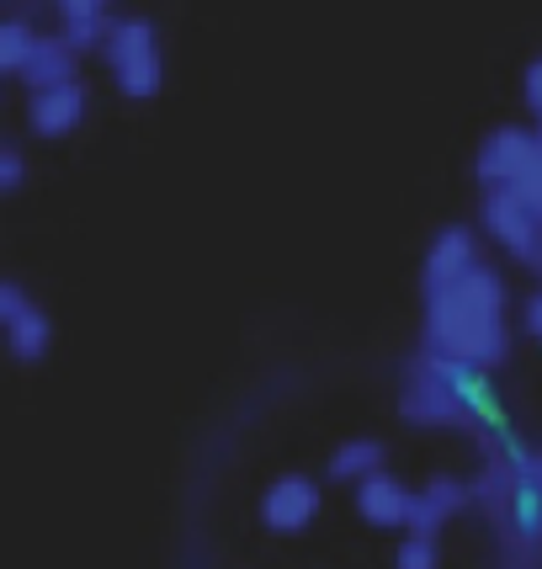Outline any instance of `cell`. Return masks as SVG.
Returning <instances> with one entry per match:
<instances>
[{
	"label": "cell",
	"mask_w": 542,
	"mask_h": 569,
	"mask_svg": "<svg viewBox=\"0 0 542 569\" xmlns=\"http://www.w3.org/2000/svg\"><path fill=\"white\" fill-rule=\"evenodd\" d=\"M425 347L473 362V368H500L511 357V298L505 277L494 267H473L446 288L425 293Z\"/></svg>",
	"instance_id": "obj_1"
},
{
	"label": "cell",
	"mask_w": 542,
	"mask_h": 569,
	"mask_svg": "<svg viewBox=\"0 0 542 569\" xmlns=\"http://www.w3.org/2000/svg\"><path fill=\"white\" fill-rule=\"evenodd\" d=\"M484 372L490 368H473V362L420 347V357H410L404 383H399V416L420 431H469V426L494 421Z\"/></svg>",
	"instance_id": "obj_2"
},
{
	"label": "cell",
	"mask_w": 542,
	"mask_h": 569,
	"mask_svg": "<svg viewBox=\"0 0 542 569\" xmlns=\"http://www.w3.org/2000/svg\"><path fill=\"white\" fill-rule=\"evenodd\" d=\"M107 74L128 101H149L160 97L165 86V53H160V32L149 17H112V32L101 43Z\"/></svg>",
	"instance_id": "obj_3"
},
{
	"label": "cell",
	"mask_w": 542,
	"mask_h": 569,
	"mask_svg": "<svg viewBox=\"0 0 542 569\" xmlns=\"http://www.w3.org/2000/svg\"><path fill=\"white\" fill-rule=\"evenodd\" d=\"M479 223H484V234H490L516 267L542 277V208L526 198L521 187H484Z\"/></svg>",
	"instance_id": "obj_4"
},
{
	"label": "cell",
	"mask_w": 542,
	"mask_h": 569,
	"mask_svg": "<svg viewBox=\"0 0 542 569\" xmlns=\"http://www.w3.org/2000/svg\"><path fill=\"white\" fill-rule=\"evenodd\" d=\"M538 166H542V128H521V123H500L494 133H484V144L473 154L479 187H521Z\"/></svg>",
	"instance_id": "obj_5"
},
{
	"label": "cell",
	"mask_w": 542,
	"mask_h": 569,
	"mask_svg": "<svg viewBox=\"0 0 542 569\" xmlns=\"http://www.w3.org/2000/svg\"><path fill=\"white\" fill-rule=\"evenodd\" d=\"M0 325H6V347L17 362H43L53 347V320L22 282H0Z\"/></svg>",
	"instance_id": "obj_6"
},
{
	"label": "cell",
	"mask_w": 542,
	"mask_h": 569,
	"mask_svg": "<svg viewBox=\"0 0 542 569\" xmlns=\"http://www.w3.org/2000/svg\"><path fill=\"white\" fill-rule=\"evenodd\" d=\"M320 479H309V473H277L267 485V496H261V521H267V532L277 538H298V532H309L314 517H320Z\"/></svg>",
	"instance_id": "obj_7"
},
{
	"label": "cell",
	"mask_w": 542,
	"mask_h": 569,
	"mask_svg": "<svg viewBox=\"0 0 542 569\" xmlns=\"http://www.w3.org/2000/svg\"><path fill=\"white\" fill-rule=\"evenodd\" d=\"M86 112H91V91H86L80 74L27 97V128H32V139H64V133H74V128L86 123Z\"/></svg>",
	"instance_id": "obj_8"
},
{
	"label": "cell",
	"mask_w": 542,
	"mask_h": 569,
	"mask_svg": "<svg viewBox=\"0 0 542 569\" xmlns=\"http://www.w3.org/2000/svg\"><path fill=\"white\" fill-rule=\"evenodd\" d=\"M473 500H479V485L473 479H458V473H436L415 490V506H410V527L404 532H425L436 538L452 517H463Z\"/></svg>",
	"instance_id": "obj_9"
},
{
	"label": "cell",
	"mask_w": 542,
	"mask_h": 569,
	"mask_svg": "<svg viewBox=\"0 0 542 569\" xmlns=\"http://www.w3.org/2000/svg\"><path fill=\"white\" fill-rule=\"evenodd\" d=\"M484 256H479V234H473L469 223H446L442 234L425 246V261H420V288L431 293V288H446V282H458L463 272H473Z\"/></svg>",
	"instance_id": "obj_10"
},
{
	"label": "cell",
	"mask_w": 542,
	"mask_h": 569,
	"mask_svg": "<svg viewBox=\"0 0 542 569\" xmlns=\"http://www.w3.org/2000/svg\"><path fill=\"white\" fill-rule=\"evenodd\" d=\"M410 506H415V490L394 479L389 469L368 473L362 485H357V517L378 527V532H399V527H410Z\"/></svg>",
	"instance_id": "obj_11"
},
{
	"label": "cell",
	"mask_w": 542,
	"mask_h": 569,
	"mask_svg": "<svg viewBox=\"0 0 542 569\" xmlns=\"http://www.w3.org/2000/svg\"><path fill=\"white\" fill-rule=\"evenodd\" d=\"M74 74H80V49H74L64 32H43L17 80H22L27 91H43V86H59V80H74Z\"/></svg>",
	"instance_id": "obj_12"
},
{
	"label": "cell",
	"mask_w": 542,
	"mask_h": 569,
	"mask_svg": "<svg viewBox=\"0 0 542 569\" xmlns=\"http://www.w3.org/2000/svg\"><path fill=\"white\" fill-rule=\"evenodd\" d=\"M378 469H389V447L378 442V437H345V442L330 452V463H324V473H330L335 485H362V479Z\"/></svg>",
	"instance_id": "obj_13"
},
{
	"label": "cell",
	"mask_w": 542,
	"mask_h": 569,
	"mask_svg": "<svg viewBox=\"0 0 542 569\" xmlns=\"http://www.w3.org/2000/svg\"><path fill=\"white\" fill-rule=\"evenodd\" d=\"M38 38H43V32L27 22V17H6V22H0V70L22 74L32 49H38Z\"/></svg>",
	"instance_id": "obj_14"
},
{
	"label": "cell",
	"mask_w": 542,
	"mask_h": 569,
	"mask_svg": "<svg viewBox=\"0 0 542 569\" xmlns=\"http://www.w3.org/2000/svg\"><path fill=\"white\" fill-rule=\"evenodd\" d=\"M64 38H70L80 53H101V43H107V32H112V17H70V22L59 27Z\"/></svg>",
	"instance_id": "obj_15"
},
{
	"label": "cell",
	"mask_w": 542,
	"mask_h": 569,
	"mask_svg": "<svg viewBox=\"0 0 542 569\" xmlns=\"http://www.w3.org/2000/svg\"><path fill=\"white\" fill-rule=\"evenodd\" d=\"M394 569H442L436 538H425V532H404V543H399V553H394Z\"/></svg>",
	"instance_id": "obj_16"
},
{
	"label": "cell",
	"mask_w": 542,
	"mask_h": 569,
	"mask_svg": "<svg viewBox=\"0 0 542 569\" xmlns=\"http://www.w3.org/2000/svg\"><path fill=\"white\" fill-rule=\"evenodd\" d=\"M27 181V154L17 144H0V192H22Z\"/></svg>",
	"instance_id": "obj_17"
},
{
	"label": "cell",
	"mask_w": 542,
	"mask_h": 569,
	"mask_svg": "<svg viewBox=\"0 0 542 569\" xmlns=\"http://www.w3.org/2000/svg\"><path fill=\"white\" fill-rule=\"evenodd\" d=\"M107 6L112 0H53L59 22H70V17H107Z\"/></svg>",
	"instance_id": "obj_18"
},
{
	"label": "cell",
	"mask_w": 542,
	"mask_h": 569,
	"mask_svg": "<svg viewBox=\"0 0 542 569\" xmlns=\"http://www.w3.org/2000/svg\"><path fill=\"white\" fill-rule=\"evenodd\" d=\"M521 101H526V107L542 118V59H532V64H526V74H521Z\"/></svg>",
	"instance_id": "obj_19"
},
{
	"label": "cell",
	"mask_w": 542,
	"mask_h": 569,
	"mask_svg": "<svg viewBox=\"0 0 542 569\" xmlns=\"http://www.w3.org/2000/svg\"><path fill=\"white\" fill-rule=\"evenodd\" d=\"M521 330H526L532 341H542V288H532L526 303H521Z\"/></svg>",
	"instance_id": "obj_20"
}]
</instances>
